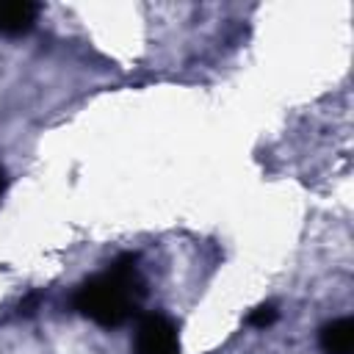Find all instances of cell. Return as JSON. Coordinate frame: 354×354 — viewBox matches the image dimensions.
<instances>
[{"label": "cell", "instance_id": "2", "mask_svg": "<svg viewBox=\"0 0 354 354\" xmlns=\"http://www.w3.org/2000/svg\"><path fill=\"white\" fill-rule=\"evenodd\" d=\"M136 354H180L177 326L160 313L144 315L136 329Z\"/></svg>", "mask_w": 354, "mask_h": 354}, {"label": "cell", "instance_id": "1", "mask_svg": "<svg viewBox=\"0 0 354 354\" xmlns=\"http://www.w3.org/2000/svg\"><path fill=\"white\" fill-rule=\"evenodd\" d=\"M144 299V277L133 254L113 260L75 290V310L88 321L113 329L130 321Z\"/></svg>", "mask_w": 354, "mask_h": 354}, {"label": "cell", "instance_id": "3", "mask_svg": "<svg viewBox=\"0 0 354 354\" xmlns=\"http://www.w3.org/2000/svg\"><path fill=\"white\" fill-rule=\"evenodd\" d=\"M39 17V6L28 0H0V33L19 36L33 28Z\"/></svg>", "mask_w": 354, "mask_h": 354}, {"label": "cell", "instance_id": "4", "mask_svg": "<svg viewBox=\"0 0 354 354\" xmlns=\"http://www.w3.org/2000/svg\"><path fill=\"white\" fill-rule=\"evenodd\" d=\"M324 354H351L354 351V324L351 318H335L321 329Z\"/></svg>", "mask_w": 354, "mask_h": 354}, {"label": "cell", "instance_id": "5", "mask_svg": "<svg viewBox=\"0 0 354 354\" xmlns=\"http://www.w3.org/2000/svg\"><path fill=\"white\" fill-rule=\"evenodd\" d=\"M277 307L274 304H260L257 310H252V315H249V324L252 326H257V329H266V326H271L274 321H277Z\"/></svg>", "mask_w": 354, "mask_h": 354}, {"label": "cell", "instance_id": "6", "mask_svg": "<svg viewBox=\"0 0 354 354\" xmlns=\"http://www.w3.org/2000/svg\"><path fill=\"white\" fill-rule=\"evenodd\" d=\"M3 188H6V171H3V166H0V196H3Z\"/></svg>", "mask_w": 354, "mask_h": 354}]
</instances>
